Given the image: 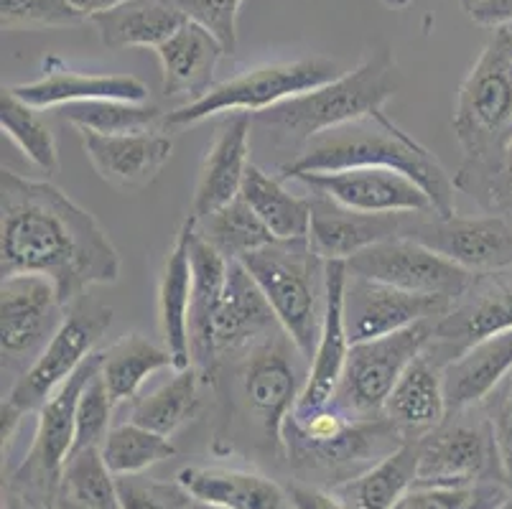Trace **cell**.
<instances>
[{
    "instance_id": "1",
    "label": "cell",
    "mask_w": 512,
    "mask_h": 509,
    "mask_svg": "<svg viewBox=\"0 0 512 509\" xmlns=\"http://www.w3.org/2000/svg\"><path fill=\"white\" fill-rule=\"evenodd\" d=\"M0 275H41L67 308L120 278V255L100 222L51 181L0 176Z\"/></svg>"
},
{
    "instance_id": "25",
    "label": "cell",
    "mask_w": 512,
    "mask_h": 509,
    "mask_svg": "<svg viewBox=\"0 0 512 509\" xmlns=\"http://www.w3.org/2000/svg\"><path fill=\"white\" fill-rule=\"evenodd\" d=\"M192 265L194 288L192 308H189V349H192V367L202 375L204 385H214L220 372V359L214 347V321L220 311L222 291H225L227 265L220 252L214 250L199 232L192 237Z\"/></svg>"
},
{
    "instance_id": "8",
    "label": "cell",
    "mask_w": 512,
    "mask_h": 509,
    "mask_svg": "<svg viewBox=\"0 0 512 509\" xmlns=\"http://www.w3.org/2000/svg\"><path fill=\"white\" fill-rule=\"evenodd\" d=\"M304 364L309 362L286 331L230 362L232 405L253 420L273 448H286L283 431L309 377Z\"/></svg>"
},
{
    "instance_id": "49",
    "label": "cell",
    "mask_w": 512,
    "mask_h": 509,
    "mask_svg": "<svg viewBox=\"0 0 512 509\" xmlns=\"http://www.w3.org/2000/svg\"><path fill=\"white\" fill-rule=\"evenodd\" d=\"M72 3L79 8V11L85 13L87 18H92L95 13L110 11V8L120 6V3H128V0H72Z\"/></svg>"
},
{
    "instance_id": "34",
    "label": "cell",
    "mask_w": 512,
    "mask_h": 509,
    "mask_svg": "<svg viewBox=\"0 0 512 509\" xmlns=\"http://www.w3.org/2000/svg\"><path fill=\"white\" fill-rule=\"evenodd\" d=\"M202 375L194 367L174 370V377L130 405V420L153 433L169 436L197 415Z\"/></svg>"
},
{
    "instance_id": "45",
    "label": "cell",
    "mask_w": 512,
    "mask_h": 509,
    "mask_svg": "<svg viewBox=\"0 0 512 509\" xmlns=\"http://www.w3.org/2000/svg\"><path fill=\"white\" fill-rule=\"evenodd\" d=\"M186 18L204 26L209 34L217 36L227 54L237 49V16L242 0H176Z\"/></svg>"
},
{
    "instance_id": "30",
    "label": "cell",
    "mask_w": 512,
    "mask_h": 509,
    "mask_svg": "<svg viewBox=\"0 0 512 509\" xmlns=\"http://www.w3.org/2000/svg\"><path fill=\"white\" fill-rule=\"evenodd\" d=\"M512 372V329L482 339L444 367L449 413L479 408L487 395Z\"/></svg>"
},
{
    "instance_id": "43",
    "label": "cell",
    "mask_w": 512,
    "mask_h": 509,
    "mask_svg": "<svg viewBox=\"0 0 512 509\" xmlns=\"http://www.w3.org/2000/svg\"><path fill=\"white\" fill-rule=\"evenodd\" d=\"M456 191L469 194L490 214L512 219V143L492 171L484 174H454Z\"/></svg>"
},
{
    "instance_id": "17",
    "label": "cell",
    "mask_w": 512,
    "mask_h": 509,
    "mask_svg": "<svg viewBox=\"0 0 512 509\" xmlns=\"http://www.w3.org/2000/svg\"><path fill=\"white\" fill-rule=\"evenodd\" d=\"M421 214L426 212H352L324 196L311 194L309 240L324 260H349L380 242L411 237Z\"/></svg>"
},
{
    "instance_id": "54",
    "label": "cell",
    "mask_w": 512,
    "mask_h": 509,
    "mask_svg": "<svg viewBox=\"0 0 512 509\" xmlns=\"http://www.w3.org/2000/svg\"><path fill=\"white\" fill-rule=\"evenodd\" d=\"M495 509H512V497H507L505 502H502L500 507H495Z\"/></svg>"
},
{
    "instance_id": "18",
    "label": "cell",
    "mask_w": 512,
    "mask_h": 509,
    "mask_svg": "<svg viewBox=\"0 0 512 509\" xmlns=\"http://www.w3.org/2000/svg\"><path fill=\"white\" fill-rule=\"evenodd\" d=\"M281 329L271 303L242 263L227 265L225 291L214 321V347L220 367L268 342Z\"/></svg>"
},
{
    "instance_id": "33",
    "label": "cell",
    "mask_w": 512,
    "mask_h": 509,
    "mask_svg": "<svg viewBox=\"0 0 512 509\" xmlns=\"http://www.w3.org/2000/svg\"><path fill=\"white\" fill-rule=\"evenodd\" d=\"M240 199L260 217L276 240H304L311 232V196H296L265 168L250 163Z\"/></svg>"
},
{
    "instance_id": "5",
    "label": "cell",
    "mask_w": 512,
    "mask_h": 509,
    "mask_svg": "<svg viewBox=\"0 0 512 509\" xmlns=\"http://www.w3.org/2000/svg\"><path fill=\"white\" fill-rule=\"evenodd\" d=\"M263 296L271 303L278 324L296 344L306 362L314 357L327 301V260L304 240H276L240 260Z\"/></svg>"
},
{
    "instance_id": "27",
    "label": "cell",
    "mask_w": 512,
    "mask_h": 509,
    "mask_svg": "<svg viewBox=\"0 0 512 509\" xmlns=\"http://www.w3.org/2000/svg\"><path fill=\"white\" fill-rule=\"evenodd\" d=\"M449 415L444 370L426 352L408 364L385 403V418L406 441H421Z\"/></svg>"
},
{
    "instance_id": "41",
    "label": "cell",
    "mask_w": 512,
    "mask_h": 509,
    "mask_svg": "<svg viewBox=\"0 0 512 509\" xmlns=\"http://www.w3.org/2000/svg\"><path fill=\"white\" fill-rule=\"evenodd\" d=\"M3 28H67L90 21L72 0H0Z\"/></svg>"
},
{
    "instance_id": "13",
    "label": "cell",
    "mask_w": 512,
    "mask_h": 509,
    "mask_svg": "<svg viewBox=\"0 0 512 509\" xmlns=\"http://www.w3.org/2000/svg\"><path fill=\"white\" fill-rule=\"evenodd\" d=\"M347 268L352 275L375 283H385L418 296L449 298V301L462 296L474 278V273L408 237L367 247L360 255L347 260Z\"/></svg>"
},
{
    "instance_id": "20",
    "label": "cell",
    "mask_w": 512,
    "mask_h": 509,
    "mask_svg": "<svg viewBox=\"0 0 512 509\" xmlns=\"http://www.w3.org/2000/svg\"><path fill=\"white\" fill-rule=\"evenodd\" d=\"M79 135H82V148L100 179L125 191H141L153 184L174 153V138L166 130L128 135Z\"/></svg>"
},
{
    "instance_id": "38",
    "label": "cell",
    "mask_w": 512,
    "mask_h": 509,
    "mask_svg": "<svg viewBox=\"0 0 512 509\" xmlns=\"http://www.w3.org/2000/svg\"><path fill=\"white\" fill-rule=\"evenodd\" d=\"M0 128L41 174H57L59 151L54 133L44 123L39 110L26 105L11 87H3V97H0Z\"/></svg>"
},
{
    "instance_id": "42",
    "label": "cell",
    "mask_w": 512,
    "mask_h": 509,
    "mask_svg": "<svg viewBox=\"0 0 512 509\" xmlns=\"http://www.w3.org/2000/svg\"><path fill=\"white\" fill-rule=\"evenodd\" d=\"M113 398L107 392L105 380H102L100 370L92 375L87 387L79 395L77 405V431H74V448L72 451H82V448H100L102 441L110 433V423H113Z\"/></svg>"
},
{
    "instance_id": "35",
    "label": "cell",
    "mask_w": 512,
    "mask_h": 509,
    "mask_svg": "<svg viewBox=\"0 0 512 509\" xmlns=\"http://www.w3.org/2000/svg\"><path fill=\"white\" fill-rule=\"evenodd\" d=\"M59 509H123L118 476L107 469L100 448L72 451L57 484Z\"/></svg>"
},
{
    "instance_id": "31",
    "label": "cell",
    "mask_w": 512,
    "mask_h": 509,
    "mask_svg": "<svg viewBox=\"0 0 512 509\" xmlns=\"http://www.w3.org/2000/svg\"><path fill=\"white\" fill-rule=\"evenodd\" d=\"M416 471L418 443L406 441L393 454L329 492L349 509H395L416 487Z\"/></svg>"
},
{
    "instance_id": "14",
    "label": "cell",
    "mask_w": 512,
    "mask_h": 509,
    "mask_svg": "<svg viewBox=\"0 0 512 509\" xmlns=\"http://www.w3.org/2000/svg\"><path fill=\"white\" fill-rule=\"evenodd\" d=\"M408 240L421 242L469 273H490L512 265V219L502 214L441 217L426 212L418 217Z\"/></svg>"
},
{
    "instance_id": "22",
    "label": "cell",
    "mask_w": 512,
    "mask_h": 509,
    "mask_svg": "<svg viewBox=\"0 0 512 509\" xmlns=\"http://www.w3.org/2000/svg\"><path fill=\"white\" fill-rule=\"evenodd\" d=\"M102 354L95 352L87 359L62 387L44 403L36 420V433L31 451L26 456L23 471H36L41 479H51L54 487L59 484V474L64 461L74 448V431H77V405L79 395L87 387L97 370H100Z\"/></svg>"
},
{
    "instance_id": "26",
    "label": "cell",
    "mask_w": 512,
    "mask_h": 509,
    "mask_svg": "<svg viewBox=\"0 0 512 509\" xmlns=\"http://www.w3.org/2000/svg\"><path fill=\"white\" fill-rule=\"evenodd\" d=\"M225 54L227 49L217 41V36L209 34L199 23L186 21L169 41L156 49L166 95L181 97L186 100L184 105L202 100L214 87V72Z\"/></svg>"
},
{
    "instance_id": "29",
    "label": "cell",
    "mask_w": 512,
    "mask_h": 509,
    "mask_svg": "<svg viewBox=\"0 0 512 509\" xmlns=\"http://www.w3.org/2000/svg\"><path fill=\"white\" fill-rule=\"evenodd\" d=\"M186 21L176 0H128L90 18L107 49H158Z\"/></svg>"
},
{
    "instance_id": "48",
    "label": "cell",
    "mask_w": 512,
    "mask_h": 509,
    "mask_svg": "<svg viewBox=\"0 0 512 509\" xmlns=\"http://www.w3.org/2000/svg\"><path fill=\"white\" fill-rule=\"evenodd\" d=\"M288 499H291V509H349L329 489L291 487Z\"/></svg>"
},
{
    "instance_id": "3",
    "label": "cell",
    "mask_w": 512,
    "mask_h": 509,
    "mask_svg": "<svg viewBox=\"0 0 512 509\" xmlns=\"http://www.w3.org/2000/svg\"><path fill=\"white\" fill-rule=\"evenodd\" d=\"M400 84L403 79L395 54L388 46H380L372 49L352 72H342L316 90L253 115V130L263 133L273 148L293 161L316 135L385 110L388 100L398 95Z\"/></svg>"
},
{
    "instance_id": "15",
    "label": "cell",
    "mask_w": 512,
    "mask_h": 509,
    "mask_svg": "<svg viewBox=\"0 0 512 509\" xmlns=\"http://www.w3.org/2000/svg\"><path fill=\"white\" fill-rule=\"evenodd\" d=\"M299 181L309 194L324 196L352 212H434L426 191L400 171L388 168H344L329 174H301Z\"/></svg>"
},
{
    "instance_id": "11",
    "label": "cell",
    "mask_w": 512,
    "mask_h": 509,
    "mask_svg": "<svg viewBox=\"0 0 512 509\" xmlns=\"http://www.w3.org/2000/svg\"><path fill=\"white\" fill-rule=\"evenodd\" d=\"M69 308L57 288L41 275H8L0 283V336H3V380L18 377L39 359L67 319Z\"/></svg>"
},
{
    "instance_id": "9",
    "label": "cell",
    "mask_w": 512,
    "mask_h": 509,
    "mask_svg": "<svg viewBox=\"0 0 512 509\" xmlns=\"http://www.w3.org/2000/svg\"><path fill=\"white\" fill-rule=\"evenodd\" d=\"M436 321L439 319L418 321L395 334L352 344L342 380L329 405L355 423L385 418L390 392L408 370V364L426 352Z\"/></svg>"
},
{
    "instance_id": "37",
    "label": "cell",
    "mask_w": 512,
    "mask_h": 509,
    "mask_svg": "<svg viewBox=\"0 0 512 509\" xmlns=\"http://www.w3.org/2000/svg\"><path fill=\"white\" fill-rule=\"evenodd\" d=\"M194 222H197L199 237H204L230 263H240L250 252L263 250L265 245L276 242L271 230L260 222L258 214L242 202L240 196L227 207L217 209L204 219H194Z\"/></svg>"
},
{
    "instance_id": "16",
    "label": "cell",
    "mask_w": 512,
    "mask_h": 509,
    "mask_svg": "<svg viewBox=\"0 0 512 509\" xmlns=\"http://www.w3.org/2000/svg\"><path fill=\"white\" fill-rule=\"evenodd\" d=\"M449 298L418 296L349 273L344 291V321L349 342H370L395 334L426 319H441L451 308Z\"/></svg>"
},
{
    "instance_id": "2",
    "label": "cell",
    "mask_w": 512,
    "mask_h": 509,
    "mask_svg": "<svg viewBox=\"0 0 512 509\" xmlns=\"http://www.w3.org/2000/svg\"><path fill=\"white\" fill-rule=\"evenodd\" d=\"M344 168L400 171L426 191L436 214H456V186L444 163L393 123L385 110L311 138L299 156L281 166V176L296 179L301 174H329Z\"/></svg>"
},
{
    "instance_id": "21",
    "label": "cell",
    "mask_w": 512,
    "mask_h": 509,
    "mask_svg": "<svg viewBox=\"0 0 512 509\" xmlns=\"http://www.w3.org/2000/svg\"><path fill=\"white\" fill-rule=\"evenodd\" d=\"M250 135H253L250 112H232L222 118L212 148L199 168L189 217H209L240 196L242 181H245L250 166Z\"/></svg>"
},
{
    "instance_id": "53",
    "label": "cell",
    "mask_w": 512,
    "mask_h": 509,
    "mask_svg": "<svg viewBox=\"0 0 512 509\" xmlns=\"http://www.w3.org/2000/svg\"><path fill=\"white\" fill-rule=\"evenodd\" d=\"M189 509H220V507H209V504H199V502H194L192 499V507Z\"/></svg>"
},
{
    "instance_id": "7",
    "label": "cell",
    "mask_w": 512,
    "mask_h": 509,
    "mask_svg": "<svg viewBox=\"0 0 512 509\" xmlns=\"http://www.w3.org/2000/svg\"><path fill=\"white\" fill-rule=\"evenodd\" d=\"M339 74H342L339 64L329 56H301L293 62H273L245 69L225 82L214 84L202 100L166 112L164 130L174 133V130L192 128L209 118H225L232 112L258 115V112L291 100V97H299L321 84L332 82Z\"/></svg>"
},
{
    "instance_id": "44",
    "label": "cell",
    "mask_w": 512,
    "mask_h": 509,
    "mask_svg": "<svg viewBox=\"0 0 512 509\" xmlns=\"http://www.w3.org/2000/svg\"><path fill=\"white\" fill-rule=\"evenodd\" d=\"M495 436L497 456H500L502 476L512 492V372L479 403Z\"/></svg>"
},
{
    "instance_id": "51",
    "label": "cell",
    "mask_w": 512,
    "mask_h": 509,
    "mask_svg": "<svg viewBox=\"0 0 512 509\" xmlns=\"http://www.w3.org/2000/svg\"><path fill=\"white\" fill-rule=\"evenodd\" d=\"M459 3H462V8H464V11H472V8L474 6H477V3H482V0H459Z\"/></svg>"
},
{
    "instance_id": "28",
    "label": "cell",
    "mask_w": 512,
    "mask_h": 509,
    "mask_svg": "<svg viewBox=\"0 0 512 509\" xmlns=\"http://www.w3.org/2000/svg\"><path fill=\"white\" fill-rule=\"evenodd\" d=\"M176 484L194 502L220 509H291L288 492L268 476L222 466H184Z\"/></svg>"
},
{
    "instance_id": "10",
    "label": "cell",
    "mask_w": 512,
    "mask_h": 509,
    "mask_svg": "<svg viewBox=\"0 0 512 509\" xmlns=\"http://www.w3.org/2000/svg\"><path fill=\"white\" fill-rule=\"evenodd\" d=\"M418 443L413 489H459L474 484H505L492 428L479 408L449 413L439 428Z\"/></svg>"
},
{
    "instance_id": "39",
    "label": "cell",
    "mask_w": 512,
    "mask_h": 509,
    "mask_svg": "<svg viewBox=\"0 0 512 509\" xmlns=\"http://www.w3.org/2000/svg\"><path fill=\"white\" fill-rule=\"evenodd\" d=\"M100 451L107 469L120 479V476H141L151 466L171 459L176 454V446L169 436L153 433L128 420L110 428Z\"/></svg>"
},
{
    "instance_id": "32",
    "label": "cell",
    "mask_w": 512,
    "mask_h": 509,
    "mask_svg": "<svg viewBox=\"0 0 512 509\" xmlns=\"http://www.w3.org/2000/svg\"><path fill=\"white\" fill-rule=\"evenodd\" d=\"M100 354V375L115 405L133 403L153 375L176 370L169 349L148 342L143 334L120 336L118 342L102 349Z\"/></svg>"
},
{
    "instance_id": "36",
    "label": "cell",
    "mask_w": 512,
    "mask_h": 509,
    "mask_svg": "<svg viewBox=\"0 0 512 509\" xmlns=\"http://www.w3.org/2000/svg\"><path fill=\"white\" fill-rule=\"evenodd\" d=\"M59 118L77 128L79 133L97 135H128L164 130L166 112L148 102L95 100L59 107Z\"/></svg>"
},
{
    "instance_id": "46",
    "label": "cell",
    "mask_w": 512,
    "mask_h": 509,
    "mask_svg": "<svg viewBox=\"0 0 512 509\" xmlns=\"http://www.w3.org/2000/svg\"><path fill=\"white\" fill-rule=\"evenodd\" d=\"M120 504L123 509H189L192 497L174 484L146 482L141 476H120Z\"/></svg>"
},
{
    "instance_id": "4",
    "label": "cell",
    "mask_w": 512,
    "mask_h": 509,
    "mask_svg": "<svg viewBox=\"0 0 512 509\" xmlns=\"http://www.w3.org/2000/svg\"><path fill=\"white\" fill-rule=\"evenodd\" d=\"M456 140L464 151L459 174H484L500 163L512 143V54L505 28L487 41L456 95Z\"/></svg>"
},
{
    "instance_id": "12",
    "label": "cell",
    "mask_w": 512,
    "mask_h": 509,
    "mask_svg": "<svg viewBox=\"0 0 512 509\" xmlns=\"http://www.w3.org/2000/svg\"><path fill=\"white\" fill-rule=\"evenodd\" d=\"M512 329V265L474 273L467 291L436 321L426 357L444 370L482 339Z\"/></svg>"
},
{
    "instance_id": "6",
    "label": "cell",
    "mask_w": 512,
    "mask_h": 509,
    "mask_svg": "<svg viewBox=\"0 0 512 509\" xmlns=\"http://www.w3.org/2000/svg\"><path fill=\"white\" fill-rule=\"evenodd\" d=\"M110 324H113V308L100 301L85 296L69 308L67 319L39 359L3 395V408H0L3 443L11 441L26 415L39 413L46 400L95 354V347Z\"/></svg>"
},
{
    "instance_id": "52",
    "label": "cell",
    "mask_w": 512,
    "mask_h": 509,
    "mask_svg": "<svg viewBox=\"0 0 512 509\" xmlns=\"http://www.w3.org/2000/svg\"><path fill=\"white\" fill-rule=\"evenodd\" d=\"M505 41H507V49H510V54H512V31L510 28H505Z\"/></svg>"
},
{
    "instance_id": "23",
    "label": "cell",
    "mask_w": 512,
    "mask_h": 509,
    "mask_svg": "<svg viewBox=\"0 0 512 509\" xmlns=\"http://www.w3.org/2000/svg\"><path fill=\"white\" fill-rule=\"evenodd\" d=\"M26 105L36 110L67 107L77 102L95 100H125L148 102V87L133 74H87L74 72L57 56L44 62V74L34 82L13 84L11 87Z\"/></svg>"
},
{
    "instance_id": "19",
    "label": "cell",
    "mask_w": 512,
    "mask_h": 509,
    "mask_svg": "<svg viewBox=\"0 0 512 509\" xmlns=\"http://www.w3.org/2000/svg\"><path fill=\"white\" fill-rule=\"evenodd\" d=\"M349 268L347 260H327V301H324V321L316 342L314 357L309 362L304 392L293 413L306 415L327 408L334 398L344 364L349 357V331L344 321V291H347Z\"/></svg>"
},
{
    "instance_id": "50",
    "label": "cell",
    "mask_w": 512,
    "mask_h": 509,
    "mask_svg": "<svg viewBox=\"0 0 512 509\" xmlns=\"http://www.w3.org/2000/svg\"><path fill=\"white\" fill-rule=\"evenodd\" d=\"M385 6L388 8H395V11H403V8H408L413 3V0H383Z\"/></svg>"
},
{
    "instance_id": "24",
    "label": "cell",
    "mask_w": 512,
    "mask_h": 509,
    "mask_svg": "<svg viewBox=\"0 0 512 509\" xmlns=\"http://www.w3.org/2000/svg\"><path fill=\"white\" fill-rule=\"evenodd\" d=\"M197 230L194 217H186L176 232L164 268L158 275V329L164 336V347L174 357L176 370L192 367V349H189V308H192L194 265H192V237Z\"/></svg>"
},
{
    "instance_id": "40",
    "label": "cell",
    "mask_w": 512,
    "mask_h": 509,
    "mask_svg": "<svg viewBox=\"0 0 512 509\" xmlns=\"http://www.w3.org/2000/svg\"><path fill=\"white\" fill-rule=\"evenodd\" d=\"M512 497L500 482L474 484L459 489H413L395 509H495Z\"/></svg>"
},
{
    "instance_id": "47",
    "label": "cell",
    "mask_w": 512,
    "mask_h": 509,
    "mask_svg": "<svg viewBox=\"0 0 512 509\" xmlns=\"http://www.w3.org/2000/svg\"><path fill=\"white\" fill-rule=\"evenodd\" d=\"M467 16L479 26L507 28L512 23V0H482Z\"/></svg>"
}]
</instances>
